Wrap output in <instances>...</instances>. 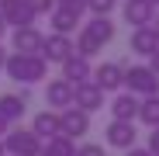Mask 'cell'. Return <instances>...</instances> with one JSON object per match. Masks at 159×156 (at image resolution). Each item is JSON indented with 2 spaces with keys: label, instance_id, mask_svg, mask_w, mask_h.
Returning a JSON list of instances; mask_svg holds the SVG:
<instances>
[{
  "label": "cell",
  "instance_id": "2",
  "mask_svg": "<svg viewBox=\"0 0 159 156\" xmlns=\"http://www.w3.org/2000/svg\"><path fill=\"white\" fill-rule=\"evenodd\" d=\"M4 73L11 76L14 83H21V87H31V83L45 80V73H48V63H45L42 56H21V52H7Z\"/></svg>",
  "mask_w": 159,
  "mask_h": 156
},
{
  "label": "cell",
  "instance_id": "33",
  "mask_svg": "<svg viewBox=\"0 0 159 156\" xmlns=\"http://www.w3.org/2000/svg\"><path fill=\"white\" fill-rule=\"evenodd\" d=\"M149 4H152V7H159V0H149Z\"/></svg>",
  "mask_w": 159,
  "mask_h": 156
},
{
  "label": "cell",
  "instance_id": "12",
  "mask_svg": "<svg viewBox=\"0 0 159 156\" xmlns=\"http://www.w3.org/2000/svg\"><path fill=\"white\" fill-rule=\"evenodd\" d=\"M125 21L131 24V28H149L152 17H156V7L149 4V0H125Z\"/></svg>",
  "mask_w": 159,
  "mask_h": 156
},
{
  "label": "cell",
  "instance_id": "21",
  "mask_svg": "<svg viewBox=\"0 0 159 156\" xmlns=\"http://www.w3.org/2000/svg\"><path fill=\"white\" fill-rule=\"evenodd\" d=\"M139 121H145L149 128H159V94L139 101Z\"/></svg>",
  "mask_w": 159,
  "mask_h": 156
},
{
  "label": "cell",
  "instance_id": "25",
  "mask_svg": "<svg viewBox=\"0 0 159 156\" xmlns=\"http://www.w3.org/2000/svg\"><path fill=\"white\" fill-rule=\"evenodd\" d=\"M149 156H159V128H152V132H149Z\"/></svg>",
  "mask_w": 159,
  "mask_h": 156
},
{
  "label": "cell",
  "instance_id": "23",
  "mask_svg": "<svg viewBox=\"0 0 159 156\" xmlns=\"http://www.w3.org/2000/svg\"><path fill=\"white\" fill-rule=\"evenodd\" d=\"M24 4L31 7V14H52V7H56V0H24Z\"/></svg>",
  "mask_w": 159,
  "mask_h": 156
},
{
  "label": "cell",
  "instance_id": "31",
  "mask_svg": "<svg viewBox=\"0 0 159 156\" xmlns=\"http://www.w3.org/2000/svg\"><path fill=\"white\" fill-rule=\"evenodd\" d=\"M149 28L156 31V38H159V17H152V24H149Z\"/></svg>",
  "mask_w": 159,
  "mask_h": 156
},
{
  "label": "cell",
  "instance_id": "14",
  "mask_svg": "<svg viewBox=\"0 0 159 156\" xmlns=\"http://www.w3.org/2000/svg\"><path fill=\"white\" fill-rule=\"evenodd\" d=\"M42 42L45 35L38 28H14V52L21 56H42Z\"/></svg>",
  "mask_w": 159,
  "mask_h": 156
},
{
  "label": "cell",
  "instance_id": "30",
  "mask_svg": "<svg viewBox=\"0 0 159 156\" xmlns=\"http://www.w3.org/2000/svg\"><path fill=\"white\" fill-rule=\"evenodd\" d=\"M4 63H7V49L0 45V69H4Z\"/></svg>",
  "mask_w": 159,
  "mask_h": 156
},
{
  "label": "cell",
  "instance_id": "6",
  "mask_svg": "<svg viewBox=\"0 0 159 156\" xmlns=\"http://www.w3.org/2000/svg\"><path fill=\"white\" fill-rule=\"evenodd\" d=\"M73 52H76V45H73L69 35H45V42H42V59L45 63H59L62 66Z\"/></svg>",
  "mask_w": 159,
  "mask_h": 156
},
{
  "label": "cell",
  "instance_id": "4",
  "mask_svg": "<svg viewBox=\"0 0 159 156\" xmlns=\"http://www.w3.org/2000/svg\"><path fill=\"white\" fill-rule=\"evenodd\" d=\"M0 142H4V153H11V156H38L42 153V139L31 128H11Z\"/></svg>",
  "mask_w": 159,
  "mask_h": 156
},
{
  "label": "cell",
  "instance_id": "29",
  "mask_svg": "<svg viewBox=\"0 0 159 156\" xmlns=\"http://www.w3.org/2000/svg\"><path fill=\"white\" fill-rule=\"evenodd\" d=\"M7 132H11V121H7V118H4V115H0V139H4V135H7Z\"/></svg>",
  "mask_w": 159,
  "mask_h": 156
},
{
  "label": "cell",
  "instance_id": "11",
  "mask_svg": "<svg viewBox=\"0 0 159 156\" xmlns=\"http://www.w3.org/2000/svg\"><path fill=\"white\" fill-rule=\"evenodd\" d=\"M93 83H97L104 94L125 87V66H121V63H100V66L93 69Z\"/></svg>",
  "mask_w": 159,
  "mask_h": 156
},
{
  "label": "cell",
  "instance_id": "28",
  "mask_svg": "<svg viewBox=\"0 0 159 156\" xmlns=\"http://www.w3.org/2000/svg\"><path fill=\"white\" fill-rule=\"evenodd\" d=\"M125 156H149V149H142V146H131Z\"/></svg>",
  "mask_w": 159,
  "mask_h": 156
},
{
  "label": "cell",
  "instance_id": "9",
  "mask_svg": "<svg viewBox=\"0 0 159 156\" xmlns=\"http://www.w3.org/2000/svg\"><path fill=\"white\" fill-rule=\"evenodd\" d=\"M62 80L66 83H73V87H80V83H90L93 80V66H90V59H83V56H73L62 63Z\"/></svg>",
  "mask_w": 159,
  "mask_h": 156
},
{
  "label": "cell",
  "instance_id": "5",
  "mask_svg": "<svg viewBox=\"0 0 159 156\" xmlns=\"http://www.w3.org/2000/svg\"><path fill=\"white\" fill-rule=\"evenodd\" d=\"M90 132V115L87 111H80V108H66V111H59V135H66V139H80V135H87Z\"/></svg>",
  "mask_w": 159,
  "mask_h": 156
},
{
  "label": "cell",
  "instance_id": "32",
  "mask_svg": "<svg viewBox=\"0 0 159 156\" xmlns=\"http://www.w3.org/2000/svg\"><path fill=\"white\" fill-rule=\"evenodd\" d=\"M4 31H7V24H4V17H0V38H4Z\"/></svg>",
  "mask_w": 159,
  "mask_h": 156
},
{
  "label": "cell",
  "instance_id": "10",
  "mask_svg": "<svg viewBox=\"0 0 159 156\" xmlns=\"http://www.w3.org/2000/svg\"><path fill=\"white\" fill-rule=\"evenodd\" d=\"M107 146H114V149H131L135 146V139H139V132H135V121H114L111 118V125H107Z\"/></svg>",
  "mask_w": 159,
  "mask_h": 156
},
{
  "label": "cell",
  "instance_id": "24",
  "mask_svg": "<svg viewBox=\"0 0 159 156\" xmlns=\"http://www.w3.org/2000/svg\"><path fill=\"white\" fill-rule=\"evenodd\" d=\"M76 156H107V153H104V146H97V142H83V146H76Z\"/></svg>",
  "mask_w": 159,
  "mask_h": 156
},
{
  "label": "cell",
  "instance_id": "16",
  "mask_svg": "<svg viewBox=\"0 0 159 156\" xmlns=\"http://www.w3.org/2000/svg\"><path fill=\"white\" fill-rule=\"evenodd\" d=\"M45 101H48V108H59V111L73 108V83H66L62 76H59V80H48V87H45Z\"/></svg>",
  "mask_w": 159,
  "mask_h": 156
},
{
  "label": "cell",
  "instance_id": "8",
  "mask_svg": "<svg viewBox=\"0 0 159 156\" xmlns=\"http://www.w3.org/2000/svg\"><path fill=\"white\" fill-rule=\"evenodd\" d=\"M73 108H80V111H100L104 108V90L90 80V83H80V87H73Z\"/></svg>",
  "mask_w": 159,
  "mask_h": 156
},
{
  "label": "cell",
  "instance_id": "20",
  "mask_svg": "<svg viewBox=\"0 0 159 156\" xmlns=\"http://www.w3.org/2000/svg\"><path fill=\"white\" fill-rule=\"evenodd\" d=\"M38 156H76V142L66 139V135H56V139L42 142V153Z\"/></svg>",
  "mask_w": 159,
  "mask_h": 156
},
{
  "label": "cell",
  "instance_id": "27",
  "mask_svg": "<svg viewBox=\"0 0 159 156\" xmlns=\"http://www.w3.org/2000/svg\"><path fill=\"white\" fill-rule=\"evenodd\" d=\"M149 69H152V73L159 76V49H156V52H152V56H149Z\"/></svg>",
  "mask_w": 159,
  "mask_h": 156
},
{
  "label": "cell",
  "instance_id": "1",
  "mask_svg": "<svg viewBox=\"0 0 159 156\" xmlns=\"http://www.w3.org/2000/svg\"><path fill=\"white\" fill-rule=\"evenodd\" d=\"M114 38V21L111 17H93V21H87L83 28H80V35H76V56H83V59H93L97 52H104V45H107Z\"/></svg>",
  "mask_w": 159,
  "mask_h": 156
},
{
  "label": "cell",
  "instance_id": "26",
  "mask_svg": "<svg viewBox=\"0 0 159 156\" xmlns=\"http://www.w3.org/2000/svg\"><path fill=\"white\" fill-rule=\"evenodd\" d=\"M59 7H73V11H87V0H56Z\"/></svg>",
  "mask_w": 159,
  "mask_h": 156
},
{
  "label": "cell",
  "instance_id": "19",
  "mask_svg": "<svg viewBox=\"0 0 159 156\" xmlns=\"http://www.w3.org/2000/svg\"><path fill=\"white\" fill-rule=\"evenodd\" d=\"M159 49V38L152 28H135L131 31V52L135 56H152V52Z\"/></svg>",
  "mask_w": 159,
  "mask_h": 156
},
{
  "label": "cell",
  "instance_id": "13",
  "mask_svg": "<svg viewBox=\"0 0 159 156\" xmlns=\"http://www.w3.org/2000/svg\"><path fill=\"white\" fill-rule=\"evenodd\" d=\"M80 17H83V11H73V7H52V14H48V21H52V35H73L76 31V24H80Z\"/></svg>",
  "mask_w": 159,
  "mask_h": 156
},
{
  "label": "cell",
  "instance_id": "18",
  "mask_svg": "<svg viewBox=\"0 0 159 156\" xmlns=\"http://www.w3.org/2000/svg\"><path fill=\"white\" fill-rule=\"evenodd\" d=\"M111 115H114V121H135L139 118V97L135 94H118L114 104H111Z\"/></svg>",
  "mask_w": 159,
  "mask_h": 156
},
{
  "label": "cell",
  "instance_id": "3",
  "mask_svg": "<svg viewBox=\"0 0 159 156\" xmlns=\"http://www.w3.org/2000/svg\"><path fill=\"white\" fill-rule=\"evenodd\" d=\"M125 87L135 97H156L159 94V76L149 66H128L125 69Z\"/></svg>",
  "mask_w": 159,
  "mask_h": 156
},
{
  "label": "cell",
  "instance_id": "7",
  "mask_svg": "<svg viewBox=\"0 0 159 156\" xmlns=\"http://www.w3.org/2000/svg\"><path fill=\"white\" fill-rule=\"evenodd\" d=\"M0 17H4V24H14V28H35V14L24 0H0Z\"/></svg>",
  "mask_w": 159,
  "mask_h": 156
},
{
  "label": "cell",
  "instance_id": "22",
  "mask_svg": "<svg viewBox=\"0 0 159 156\" xmlns=\"http://www.w3.org/2000/svg\"><path fill=\"white\" fill-rule=\"evenodd\" d=\"M118 0H87V11H93V17H107L114 11Z\"/></svg>",
  "mask_w": 159,
  "mask_h": 156
},
{
  "label": "cell",
  "instance_id": "34",
  "mask_svg": "<svg viewBox=\"0 0 159 156\" xmlns=\"http://www.w3.org/2000/svg\"><path fill=\"white\" fill-rule=\"evenodd\" d=\"M0 156H4V142H0Z\"/></svg>",
  "mask_w": 159,
  "mask_h": 156
},
{
  "label": "cell",
  "instance_id": "15",
  "mask_svg": "<svg viewBox=\"0 0 159 156\" xmlns=\"http://www.w3.org/2000/svg\"><path fill=\"white\" fill-rule=\"evenodd\" d=\"M24 111H28V87H21L14 94H0V115L7 121H17Z\"/></svg>",
  "mask_w": 159,
  "mask_h": 156
},
{
  "label": "cell",
  "instance_id": "17",
  "mask_svg": "<svg viewBox=\"0 0 159 156\" xmlns=\"http://www.w3.org/2000/svg\"><path fill=\"white\" fill-rule=\"evenodd\" d=\"M31 132H35L42 142L56 139V135H59V111H38L35 121H31Z\"/></svg>",
  "mask_w": 159,
  "mask_h": 156
}]
</instances>
